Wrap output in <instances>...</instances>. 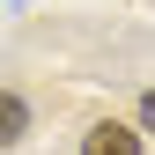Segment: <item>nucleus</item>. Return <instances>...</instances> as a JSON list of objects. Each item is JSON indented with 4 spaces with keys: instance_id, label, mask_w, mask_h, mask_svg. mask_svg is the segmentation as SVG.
<instances>
[{
    "instance_id": "1",
    "label": "nucleus",
    "mask_w": 155,
    "mask_h": 155,
    "mask_svg": "<svg viewBox=\"0 0 155 155\" xmlns=\"http://www.w3.org/2000/svg\"><path fill=\"white\" fill-rule=\"evenodd\" d=\"M133 126H89V155H133Z\"/></svg>"
},
{
    "instance_id": "2",
    "label": "nucleus",
    "mask_w": 155,
    "mask_h": 155,
    "mask_svg": "<svg viewBox=\"0 0 155 155\" xmlns=\"http://www.w3.org/2000/svg\"><path fill=\"white\" fill-rule=\"evenodd\" d=\"M22 133H30V104L0 89V148H8V140H22Z\"/></svg>"
},
{
    "instance_id": "3",
    "label": "nucleus",
    "mask_w": 155,
    "mask_h": 155,
    "mask_svg": "<svg viewBox=\"0 0 155 155\" xmlns=\"http://www.w3.org/2000/svg\"><path fill=\"white\" fill-rule=\"evenodd\" d=\"M140 126H148V133H155V89H148V96H140Z\"/></svg>"
}]
</instances>
